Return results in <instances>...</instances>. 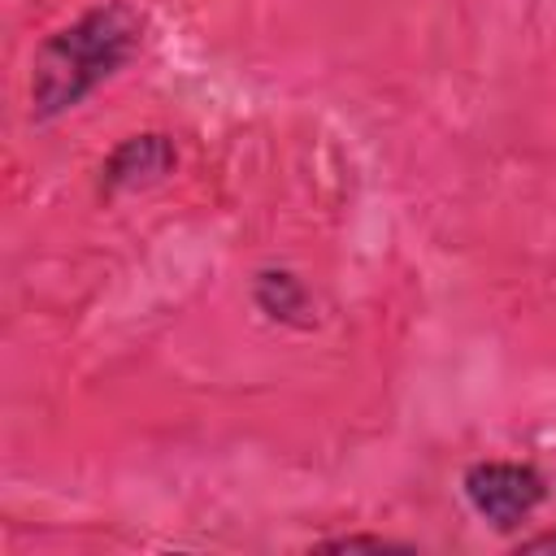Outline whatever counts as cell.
I'll return each instance as SVG.
<instances>
[{
    "instance_id": "obj_1",
    "label": "cell",
    "mask_w": 556,
    "mask_h": 556,
    "mask_svg": "<svg viewBox=\"0 0 556 556\" xmlns=\"http://www.w3.org/2000/svg\"><path fill=\"white\" fill-rule=\"evenodd\" d=\"M139 39V22L126 4H100L78 22L61 26L35 48L30 61V117L52 122L117 74Z\"/></svg>"
},
{
    "instance_id": "obj_2",
    "label": "cell",
    "mask_w": 556,
    "mask_h": 556,
    "mask_svg": "<svg viewBox=\"0 0 556 556\" xmlns=\"http://www.w3.org/2000/svg\"><path fill=\"white\" fill-rule=\"evenodd\" d=\"M465 500L491 526L513 530L543 504V478L539 469L517 465V460H482L465 473Z\"/></svg>"
},
{
    "instance_id": "obj_3",
    "label": "cell",
    "mask_w": 556,
    "mask_h": 556,
    "mask_svg": "<svg viewBox=\"0 0 556 556\" xmlns=\"http://www.w3.org/2000/svg\"><path fill=\"white\" fill-rule=\"evenodd\" d=\"M169 169H174V143H169L165 135H130V139H122V143L109 152V161H104V169H100V187H104L109 195H117V191L152 187V182H161Z\"/></svg>"
},
{
    "instance_id": "obj_4",
    "label": "cell",
    "mask_w": 556,
    "mask_h": 556,
    "mask_svg": "<svg viewBox=\"0 0 556 556\" xmlns=\"http://www.w3.org/2000/svg\"><path fill=\"white\" fill-rule=\"evenodd\" d=\"M256 304L265 317L274 321H304V308H308V295H304V282L287 269H265L256 278Z\"/></svg>"
},
{
    "instance_id": "obj_5",
    "label": "cell",
    "mask_w": 556,
    "mask_h": 556,
    "mask_svg": "<svg viewBox=\"0 0 556 556\" xmlns=\"http://www.w3.org/2000/svg\"><path fill=\"white\" fill-rule=\"evenodd\" d=\"M326 547H330V552H356V547L387 552V547H400V543H391V539H365V534H348V539H330Z\"/></svg>"
},
{
    "instance_id": "obj_6",
    "label": "cell",
    "mask_w": 556,
    "mask_h": 556,
    "mask_svg": "<svg viewBox=\"0 0 556 556\" xmlns=\"http://www.w3.org/2000/svg\"><path fill=\"white\" fill-rule=\"evenodd\" d=\"M521 552H556V534H543V539H526Z\"/></svg>"
}]
</instances>
